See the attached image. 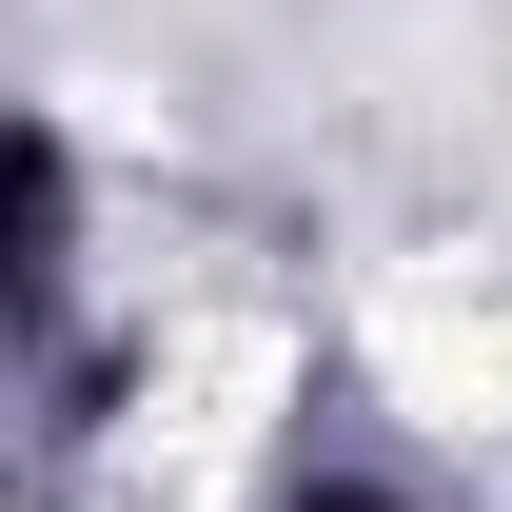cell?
Returning a JSON list of instances; mask_svg holds the SVG:
<instances>
[{
    "label": "cell",
    "mask_w": 512,
    "mask_h": 512,
    "mask_svg": "<svg viewBox=\"0 0 512 512\" xmlns=\"http://www.w3.org/2000/svg\"><path fill=\"white\" fill-rule=\"evenodd\" d=\"M296 512H394V493H355V473H335V493H296Z\"/></svg>",
    "instance_id": "cell-1"
}]
</instances>
